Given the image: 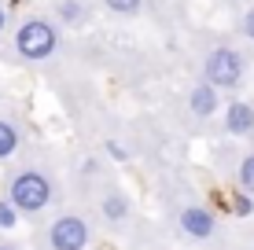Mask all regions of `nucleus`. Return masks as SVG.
Listing matches in <instances>:
<instances>
[{
  "label": "nucleus",
  "mask_w": 254,
  "mask_h": 250,
  "mask_svg": "<svg viewBox=\"0 0 254 250\" xmlns=\"http://www.w3.org/2000/svg\"><path fill=\"white\" fill-rule=\"evenodd\" d=\"M56 48H59V26L45 15H33L15 30V51L26 63H45L56 55Z\"/></svg>",
  "instance_id": "1"
},
{
  "label": "nucleus",
  "mask_w": 254,
  "mask_h": 250,
  "mask_svg": "<svg viewBox=\"0 0 254 250\" xmlns=\"http://www.w3.org/2000/svg\"><path fill=\"white\" fill-rule=\"evenodd\" d=\"M7 199H11L15 210L22 213H37L52 202V177L41 173V169H22V173L11 177L7 184Z\"/></svg>",
  "instance_id": "2"
},
{
  "label": "nucleus",
  "mask_w": 254,
  "mask_h": 250,
  "mask_svg": "<svg viewBox=\"0 0 254 250\" xmlns=\"http://www.w3.org/2000/svg\"><path fill=\"white\" fill-rule=\"evenodd\" d=\"M243 74H247V63L243 55L229 45H217L206 51L203 59V81H210L214 89H240Z\"/></svg>",
  "instance_id": "3"
},
{
  "label": "nucleus",
  "mask_w": 254,
  "mask_h": 250,
  "mask_svg": "<svg viewBox=\"0 0 254 250\" xmlns=\"http://www.w3.org/2000/svg\"><path fill=\"white\" fill-rule=\"evenodd\" d=\"M89 239H92V232H89V221L81 213H63L48 228V247L52 250H85Z\"/></svg>",
  "instance_id": "4"
},
{
  "label": "nucleus",
  "mask_w": 254,
  "mask_h": 250,
  "mask_svg": "<svg viewBox=\"0 0 254 250\" xmlns=\"http://www.w3.org/2000/svg\"><path fill=\"white\" fill-rule=\"evenodd\" d=\"M177 225H181V232H185L188 239H214L217 217H214V210H210V206H203V202H188V206H181Z\"/></svg>",
  "instance_id": "5"
},
{
  "label": "nucleus",
  "mask_w": 254,
  "mask_h": 250,
  "mask_svg": "<svg viewBox=\"0 0 254 250\" xmlns=\"http://www.w3.org/2000/svg\"><path fill=\"white\" fill-rule=\"evenodd\" d=\"M225 129H229L232 136H251L254 133V107L243 100H232L229 107H225Z\"/></svg>",
  "instance_id": "6"
},
{
  "label": "nucleus",
  "mask_w": 254,
  "mask_h": 250,
  "mask_svg": "<svg viewBox=\"0 0 254 250\" xmlns=\"http://www.w3.org/2000/svg\"><path fill=\"white\" fill-rule=\"evenodd\" d=\"M188 107H191V114L195 118H210L217 110V89L210 81H199V85H191V92H188Z\"/></svg>",
  "instance_id": "7"
},
{
  "label": "nucleus",
  "mask_w": 254,
  "mask_h": 250,
  "mask_svg": "<svg viewBox=\"0 0 254 250\" xmlns=\"http://www.w3.org/2000/svg\"><path fill=\"white\" fill-rule=\"evenodd\" d=\"M100 213L107 221H115V225H122V221H129V213H133V206H129V199L122 192H107L100 199Z\"/></svg>",
  "instance_id": "8"
},
{
  "label": "nucleus",
  "mask_w": 254,
  "mask_h": 250,
  "mask_svg": "<svg viewBox=\"0 0 254 250\" xmlns=\"http://www.w3.org/2000/svg\"><path fill=\"white\" fill-rule=\"evenodd\" d=\"M22 144V133L15 122H7V118H0V158H11L15 151H19Z\"/></svg>",
  "instance_id": "9"
},
{
  "label": "nucleus",
  "mask_w": 254,
  "mask_h": 250,
  "mask_svg": "<svg viewBox=\"0 0 254 250\" xmlns=\"http://www.w3.org/2000/svg\"><path fill=\"white\" fill-rule=\"evenodd\" d=\"M236 184L243 188V195H251V199H254V151L240 158V169H236Z\"/></svg>",
  "instance_id": "10"
},
{
  "label": "nucleus",
  "mask_w": 254,
  "mask_h": 250,
  "mask_svg": "<svg viewBox=\"0 0 254 250\" xmlns=\"http://www.w3.org/2000/svg\"><path fill=\"white\" fill-rule=\"evenodd\" d=\"M103 4H107L115 15H136L140 7H144V0H103Z\"/></svg>",
  "instance_id": "11"
},
{
  "label": "nucleus",
  "mask_w": 254,
  "mask_h": 250,
  "mask_svg": "<svg viewBox=\"0 0 254 250\" xmlns=\"http://www.w3.org/2000/svg\"><path fill=\"white\" fill-rule=\"evenodd\" d=\"M240 33L247 41H254V7H247V11H243V19H240Z\"/></svg>",
  "instance_id": "12"
},
{
  "label": "nucleus",
  "mask_w": 254,
  "mask_h": 250,
  "mask_svg": "<svg viewBox=\"0 0 254 250\" xmlns=\"http://www.w3.org/2000/svg\"><path fill=\"white\" fill-rule=\"evenodd\" d=\"M11 210H15V206H11ZM11 210H7V202H0V225H11V221H15Z\"/></svg>",
  "instance_id": "13"
},
{
  "label": "nucleus",
  "mask_w": 254,
  "mask_h": 250,
  "mask_svg": "<svg viewBox=\"0 0 254 250\" xmlns=\"http://www.w3.org/2000/svg\"><path fill=\"white\" fill-rule=\"evenodd\" d=\"M4 26H7V11H4V4H0V33H4Z\"/></svg>",
  "instance_id": "14"
},
{
  "label": "nucleus",
  "mask_w": 254,
  "mask_h": 250,
  "mask_svg": "<svg viewBox=\"0 0 254 250\" xmlns=\"http://www.w3.org/2000/svg\"><path fill=\"white\" fill-rule=\"evenodd\" d=\"M0 250H11V247H0Z\"/></svg>",
  "instance_id": "15"
}]
</instances>
